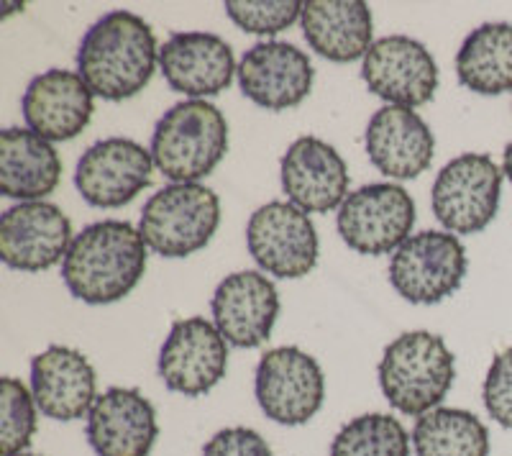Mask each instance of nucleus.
<instances>
[{
    "mask_svg": "<svg viewBox=\"0 0 512 456\" xmlns=\"http://www.w3.org/2000/svg\"><path fill=\"white\" fill-rule=\"evenodd\" d=\"M159 65L152 26L131 11L98 18L77 49V75L103 100H126L149 85Z\"/></svg>",
    "mask_w": 512,
    "mask_h": 456,
    "instance_id": "f257e3e1",
    "label": "nucleus"
},
{
    "mask_svg": "<svg viewBox=\"0 0 512 456\" xmlns=\"http://www.w3.org/2000/svg\"><path fill=\"white\" fill-rule=\"evenodd\" d=\"M146 241L128 221H98L82 228L62 262L72 298L108 305L126 298L146 272Z\"/></svg>",
    "mask_w": 512,
    "mask_h": 456,
    "instance_id": "f03ea898",
    "label": "nucleus"
},
{
    "mask_svg": "<svg viewBox=\"0 0 512 456\" xmlns=\"http://www.w3.org/2000/svg\"><path fill=\"white\" fill-rule=\"evenodd\" d=\"M377 375L387 403L402 416L420 418L454 387L456 359L438 334L408 331L387 344Z\"/></svg>",
    "mask_w": 512,
    "mask_h": 456,
    "instance_id": "7ed1b4c3",
    "label": "nucleus"
},
{
    "mask_svg": "<svg viewBox=\"0 0 512 456\" xmlns=\"http://www.w3.org/2000/svg\"><path fill=\"white\" fill-rule=\"evenodd\" d=\"M226 152V116L208 100L175 103L154 126V164L172 182H198L200 177H208Z\"/></svg>",
    "mask_w": 512,
    "mask_h": 456,
    "instance_id": "20e7f679",
    "label": "nucleus"
},
{
    "mask_svg": "<svg viewBox=\"0 0 512 456\" xmlns=\"http://www.w3.org/2000/svg\"><path fill=\"white\" fill-rule=\"evenodd\" d=\"M221 226V200L200 182H172L144 203L139 231L159 257L182 259L210 244Z\"/></svg>",
    "mask_w": 512,
    "mask_h": 456,
    "instance_id": "39448f33",
    "label": "nucleus"
},
{
    "mask_svg": "<svg viewBox=\"0 0 512 456\" xmlns=\"http://www.w3.org/2000/svg\"><path fill=\"white\" fill-rule=\"evenodd\" d=\"M505 172L489 154L469 152L438 172L431 205L448 234L472 236L484 231L497 216Z\"/></svg>",
    "mask_w": 512,
    "mask_h": 456,
    "instance_id": "423d86ee",
    "label": "nucleus"
},
{
    "mask_svg": "<svg viewBox=\"0 0 512 456\" xmlns=\"http://www.w3.org/2000/svg\"><path fill=\"white\" fill-rule=\"evenodd\" d=\"M336 226L344 244L356 254H395L413 236L415 200L400 185L372 182L346 195Z\"/></svg>",
    "mask_w": 512,
    "mask_h": 456,
    "instance_id": "0eeeda50",
    "label": "nucleus"
},
{
    "mask_svg": "<svg viewBox=\"0 0 512 456\" xmlns=\"http://www.w3.org/2000/svg\"><path fill=\"white\" fill-rule=\"evenodd\" d=\"M256 403L269 421L303 426L326 400V377L318 359L297 346H277L256 364Z\"/></svg>",
    "mask_w": 512,
    "mask_h": 456,
    "instance_id": "6e6552de",
    "label": "nucleus"
},
{
    "mask_svg": "<svg viewBox=\"0 0 512 456\" xmlns=\"http://www.w3.org/2000/svg\"><path fill=\"white\" fill-rule=\"evenodd\" d=\"M466 277V249L448 231H420L390 259V285L415 305H436L451 298Z\"/></svg>",
    "mask_w": 512,
    "mask_h": 456,
    "instance_id": "1a4fd4ad",
    "label": "nucleus"
},
{
    "mask_svg": "<svg viewBox=\"0 0 512 456\" xmlns=\"http://www.w3.org/2000/svg\"><path fill=\"white\" fill-rule=\"evenodd\" d=\"M246 246L267 275L300 280L318 264V231L303 208L290 200H272L251 213Z\"/></svg>",
    "mask_w": 512,
    "mask_h": 456,
    "instance_id": "9d476101",
    "label": "nucleus"
},
{
    "mask_svg": "<svg viewBox=\"0 0 512 456\" xmlns=\"http://www.w3.org/2000/svg\"><path fill=\"white\" fill-rule=\"evenodd\" d=\"M152 149L139 141L111 136L82 152L75 170L77 193L93 208H123L152 185Z\"/></svg>",
    "mask_w": 512,
    "mask_h": 456,
    "instance_id": "9b49d317",
    "label": "nucleus"
},
{
    "mask_svg": "<svg viewBox=\"0 0 512 456\" xmlns=\"http://www.w3.org/2000/svg\"><path fill=\"white\" fill-rule=\"evenodd\" d=\"M157 367L167 390L185 398H198L226 377L228 341L216 323L200 316L182 318L169 328Z\"/></svg>",
    "mask_w": 512,
    "mask_h": 456,
    "instance_id": "f8f14e48",
    "label": "nucleus"
},
{
    "mask_svg": "<svg viewBox=\"0 0 512 456\" xmlns=\"http://www.w3.org/2000/svg\"><path fill=\"white\" fill-rule=\"evenodd\" d=\"M361 77L377 98L390 106L418 108L431 103L438 90V65L433 54L410 36H384L361 59Z\"/></svg>",
    "mask_w": 512,
    "mask_h": 456,
    "instance_id": "ddd939ff",
    "label": "nucleus"
},
{
    "mask_svg": "<svg viewBox=\"0 0 512 456\" xmlns=\"http://www.w3.org/2000/svg\"><path fill=\"white\" fill-rule=\"evenodd\" d=\"M72 221L47 200L18 203L0 218V259L18 272H44L70 252Z\"/></svg>",
    "mask_w": 512,
    "mask_h": 456,
    "instance_id": "4468645a",
    "label": "nucleus"
},
{
    "mask_svg": "<svg viewBox=\"0 0 512 456\" xmlns=\"http://www.w3.org/2000/svg\"><path fill=\"white\" fill-rule=\"evenodd\" d=\"M241 93L267 111H287L300 106L313 88V62L303 49L287 41H259L241 57Z\"/></svg>",
    "mask_w": 512,
    "mask_h": 456,
    "instance_id": "2eb2a0df",
    "label": "nucleus"
},
{
    "mask_svg": "<svg viewBox=\"0 0 512 456\" xmlns=\"http://www.w3.org/2000/svg\"><path fill=\"white\" fill-rule=\"evenodd\" d=\"M210 310L228 344L236 349H256L272 336L280 316V293L262 272H233L216 287Z\"/></svg>",
    "mask_w": 512,
    "mask_h": 456,
    "instance_id": "dca6fc26",
    "label": "nucleus"
},
{
    "mask_svg": "<svg viewBox=\"0 0 512 456\" xmlns=\"http://www.w3.org/2000/svg\"><path fill=\"white\" fill-rule=\"evenodd\" d=\"M159 70L175 93L205 100L228 88L236 75V59L226 39L210 31H180L159 49Z\"/></svg>",
    "mask_w": 512,
    "mask_h": 456,
    "instance_id": "f3484780",
    "label": "nucleus"
},
{
    "mask_svg": "<svg viewBox=\"0 0 512 456\" xmlns=\"http://www.w3.org/2000/svg\"><path fill=\"white\" fill-rule=\"evenodd\" d=\"M85 433L98 456H149L159 439L157 408L136 387H108L90 408Z\"/></svg>",
    "mask_w": 512,
    "mask_h": 456,
    "instance_id": "a211bd4d",
    "label": "nucleus"
},
{
    "mask_svg": "<svg viewBox=\"0 0 512 456\" xmlns=\"http://www.w3.org/2000/svg\"><path fill=\"white\" fill-rule=\"evenodd\" d=\"M31 395L52 421H80L98 400V377L82 351L54 344L31 359Z\"/></svg>",
    "mask_w": 512,
    "mask_h": 456,
    "instance_id": "6ab92c4d",
    "label": "nucleus"
},
{
    "mask_svg": "<svg viewBox=\"0 0 512 456\" xmlns=\"http://www.w3.org/2000/svg\"><path fill=\"white\" fill-rule=\"evenodd\" d=\"M282 190L305 213L341 208L349 195V167L344 157L318 136H300L287 147L280 164Z\"/></svg>",
    "mask_w": 512,
    "mask_h": 456,
    "instance_id": "aec40b11",
    "label": "nucleus"
},
{
    "mask_svg": "<svg viewBox=\"0 0 512 456\" xmlns=\"http://www.w3.org/2000/svg\"><path fill=\"white\" fill-rule=\"evenodd\" d=\"M369 162L392 180H413L423 175L436 154L431 126L418 111L402 106H384L369 118L364 134Z\"/></svg>",
    "mask_w": 512,
    "mask_h": 456,
    "instance_id": "412c9836",
    "label": "nucleus"
},
{
    "mask_svg": "<svg viewBox=\"0 0 512 456\" xmlns=\"http://www.w3.org/2000/svg\"><path fill=\"white\" fill-rule=\"evenodd\" d=\"M95 95L77 72L47 70L26 88L21 111L34 134L47 141H70L88 129Z\"/></svg>",
    "mask_w": 512,
    "mask_h": 456,
    "instance_id": "4be33fe9",
    "label": "nucleus"
},
{
    "mask_svg": "<svg viewBox=\"0 0 512 456\" xmlns=\"http://www.w3.org/2000/svg\"><path fill=\"white\" fill-rule=\"evenodd\" d=\"M305 41L328 62H356L372 47V11L361 0H310L303 6Z\"/></svg>",
    "mask_w": 512,
    "mask_h": 456,
    "instance_id": "5701e85b",
    "label": "nucleus"
},
{
    "mask_svg": "<svg viewBox=\"0 0 512 456\" xmlns=\"http://www.w3.org/2000/svg\"><path fill=\"white\" fill-rule=\"evenodd\" d=\"M62 177V159L52 141L31 129H3L0 134V190L6 198L34 203L52 195Z\"/></svg>",
    "mask_w": 512,
    "mask_h": 456,
    "instance_id": "b1692460",
    "label": "nucleus"
},
{
    "mask_svg": "<svg viewBox=\"0 0 512 456\" xmlns=\"http://www.w3.org/2000/svg\"><path fill=\"white\" fill-rule=\"evenodd\" d=\"M456 77L479 95L512 90V24H482L466 36L456 54Z\"/></svg>",
    "mask_w": 512,
    "mask_h": 456,
    "instance_id": "393cba45",
    "label": "nucleus"
},
{
    "mask_svg": "<svg viewBox=\"0 0 512 456\" xmlns=\"http://www.w3.org/2000/svg\"><path fill=\"white\" fill-rule=\"evenodd\" d=\"M415 456H489V431L474 413L436 408L415 421Z\"/></svg>",
    "mask_w": 512,
    "mask_h": 456,
    "instance_id": "a878e982",
    "label": "nucleus"
},
{
    "mask_svg": "<svg viewBox=\"0 0 512 456\" xmlns=\"http://www.w3.org/2000/svg\"><path fill=\"white\" fill-rule=\"evenodd\" d=\"M413 436L390 413H367L333 436L328 456H410Z\"/></svg>",
    "mask_w": 512,
    "mask_h": 456,
    "instance_id": "bb28decb",
    "label": "nucleus"
},
{
    "mask_svg": "<svg viewBox=\"0 0 512 456\" xmlns=\"http://www.w3.org/2000/svg\"><path fill=\"white\" fill-rule=\"evenodd\" d=\"M36 400L16 377L0 380V451L3 456L29 449L36 433Z\"/></svg>",
    "mask_w": 512,
    "mask_h": 456,
    "instance_id": "cd10ccee",
    "label": "nucleus"
},
{
    "mask_svg": "<svg viewBox=\"0 0 512 456\" xmlns=\"http://www.w3.org/2000/svg\"><path fill=\"white\" fill-rule=\"evenodd\" d=\"M303 6L297 0H228L223 8L246 34L272 36L290 29L303 16Z\"/></svg>",
    "mask_w": 512,
    "mask_h": 456,
    "instance_id": "c85d7f7f",
    "label": "nucleus"
},
{
    "mask_svg": "<svg viewBox=\"0 0 512 456\" xmlns=\"http://www.w3.org/2000/svg\"><path fill=\"white\" fill-rule=\"evenodd\" d=\"M482 398L492 421L502 428H512V346L500 351L489 364Z\"/></svg>",
    "mask_w": 512,
    "mask_h": 456,
    "instance_id": "c756f323",
    "label": "nucleus"
},
{
    "mask_svg": "<svg viewBox=\"0 0 512 456\" xmlns=\"http://www.w3.org/2000/svg\"><path fill=\"white\" fill-rule=\"evenodd\" d=\"M203 456H272V446L254 428L231 426L205 441Z\"/></svg>",
    "mask_w": 512,
    "mask_h": 456,
    "instance_id": "7c9ffc66",
    "label": "nucleus"
},
{
    "mask_svg": "<svg viewBox=\"0 0 512 456\" xmlns=\"http://www.w3.org/2000/svg\"><path fill=\"white\" fill-rule=\"evenodd\" d=\"M502 172H505V177L512 185V141L505 147V154H502Z\"/></svg>",
    "mask_w": 512,
    "mask_h": 456,
    "instance_id": "2f4dec72",
    "label": "nucleus"
},
{
    "mask_svg": "<svg viewBox=\"0 0 512 456\" xmlns=\"http://www.w3.org/2000/svg\"><path fill=\"white\" fill-rule=\"evenodd\" d=\"M13 456H39V454H29V451H21V454H13Z\"/></svg>",
    "mask_w": 512,
    "mask_h": 456,
    "instance_id": "473e14b6",
    "label": "nucleus"
}]
</instances>
